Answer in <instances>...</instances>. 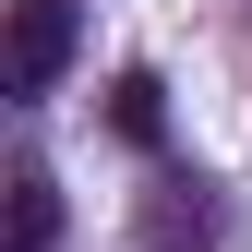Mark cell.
I'll use <instances>...</instances> for the list:
<instances>
[{
	"label": "cell",
	"mask_w": 252,
	"mask_h": 252,
	"mask_svg": "<svg viewBox=\"0 0 252 252\" xmlns=\"http://www.w3.org/2000/svg\"><path fill=\"white\" fill-rule=\"evenodd\" d=\"M72 48H84L72 0H12V96H48L72 72Z\"/></svg>",
	"instance_id": "1"
},
{
	"label": "cell",
	"mask_w": 252,
	"mask_h": 252,
	"mask_svg": "<svg viewBox=\"0 0 252 252\" xmlns=\"http://www.w3.org/2000/svg\"><path fill=\"white\" fill-rule=\"evenodd\" d=\"M132 240L144 252H216V192L204 180H156V192L132 204Z\"/></svg>",
	"instance_id": "2"
},
{
	"label": "cell",
	"mask_w": 252,
	"mask_h": 252,
	"mask_svg": "<svg viewBox=\"0 0 252 252\" xmlns=\"http://www.w3.org/2000/svg\"><path fill=\"white\" fill-rule=\"evenodd\" d=\"M108 132L120 144H156V132H168V84H156V72H120L108 84Z\"/></svg>",
	"instance_id": "3"
},
{
	"label": "cell",
	"mask_w": 252,
	"mask_h": 252,
	"mask_svg": "<svg viewBox=\"0 0 252 252\" xmlns=\"http://www.w3.org/2000/svg\"><path fill=\"white\" fill-rule=\"evenodd\" d=\"M48 240H60V192L24 168V180H12V252H48Z\"/></svg>",
	"instance_id": "4"
}]
</instances>
